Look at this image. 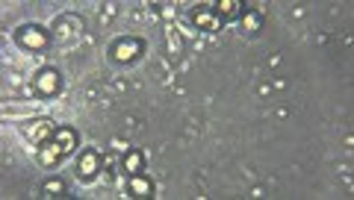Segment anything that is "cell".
<instances>
[{
	"mask_svg": "<svg viewBox=\"0 0 354 200\" xmlns=\"http://www.w3.org/2000/svg\"><path fill=\"white\" fill-rule=\"evenodd\" d=\"M74 150H77V132L71 127H59L48 141L39 144V162L44 168H53L62 159H68Z\"/></svg>",
	"mask_w": 354,
	"mask_h": 200,
	"instance_id": "6da1fadb",
	"label": "cell"
},
{
	"mask_svg": "<svg viewBox=\"0 0 354 200\" xmlns=\"http://www.w3.org/2000/svg\"><path fill=\"white\" fill-rule=\"evenodd\" d=\"M48 41H50L48 30L39 27V24H24V27L15 30V44L24 50H41Z\"/></svg>",
	"mask_w": 354,
	"mask_h": 200,
	"instance_id": "7a4b0ae2",
	"label": "cell"
},
{
	"mask_svg": "<svg viewBox=\"0 0 354 200\" xmlns=\"http://www.w3.org/2000/svg\"><path fill=\"white\" fill-rule=\"evenodd\" d=\"M142 50H145V41L124 36V39L113 41V48H109V57H113L115 62H121V65H127V62H136L142 57Z\"/></svg>",
	"mask_w": 354,
	"mask_h": 200,
	"instance_id": "3957f363",
	"label": "cell"
},
{
	"mask_svg": "<svg viewBox=\"0 0 354 200\" xmlns=\"http://www.w3.org/2000/svg\"><path fill=\"white\" fill-rule=\"evenodd\" d=\"M21 132H24V139L30 144H44L53 132H57V124H53L50 118H32V121H27V124L21 127Z\"/></svg>",
	"mask_w": 354,
	"mask_h": 200,
	"instance_id": "277c9868",
	"label": "cell"
},
{
	"mask_svg": "<svg viewBox=\"0 0 354 200\" xmlns=\"http://www.w3.org/2000/svg\"><path fill=\"white\" fill-rule=\"evenodd\" d=\"M32 88H36V94L41 97H53L62 92V77L57 68H41L36 74V80H32Z\"/></svg>",
	"mask_w": 354,
	"mask_h": 200,
	"instance_id": "5b68a950",
	"label": "cell"
},
{
	"mask_svg": "<svg viewBox=\"0 0 354 200\" xmlns=\"http://www.w3.org/2000/svg\"><path fill=\"white\" fill-rule=\"evenodd\" d=\"M97 171H101V153L97 150H83V157L77 159V177H80L83 183L95 180Z\"/></svg>",
	"mask_w": 354,
	"mask_h": 200,
	"instance_id": "8992f818",
	"label": "cell"
},
{
	"mask_svg": "<svg viewBox=\"0 0 354 200\" xmlns=\"http://www.w3.org/2000/svg\"><path fill=\"white\" fill-rule=\"evenodd\" d=\"M192 21H195V27H201L207 32H216L221 27V18L216 15L213 3H201V6H198L195 12H192Z\"/></svg>",
	"mask_w": 354,
	"mask_h": 200,
	"instance_id": "52a82bcc",
	"label": "cell"
},
{
	"mask_svg": "<svg viewBox=\"0 0 354 200\" xmlns=\"http://www.w3.org/2000/svg\"><path fill=\"white\" fill-rule=\"evenodd\" d=\"M127 194L133 200H148V197H153V180H148L145 174H133L130 183H127Z\"/></svg>",
	"mask_w": 354,
	"mask_h": 200,
	"instance_id": "ba28073f",
	"label": "cell"
},
{
	"mask_svg": "<svg viewBox=\"0 0 354 200\" xmlns=\"http://www.w3.org/2000/svg\"><path fill=\"white\" fill-rule=\"evenodd\" d=\"M213 9H216V15L221 18V24L245 15V3H242V0H218V3H213Z\"/></svg>",
	"mask_w": 354,
	"mask_h": 200,
	"instance_id": "9c48e42d",
	"label": "cell"
},
{
	"mask_svg": "<svg viewBox=\"0 0 354 200\" xmlns=\"http://www.w3.org/2000/svg\"><path fill=\"white\" fill-rule=\"evenodd\" d=\"M121 168H124V174L127 177H133V174H142V153L133 148V150H127L124 157H121Z\"/></svg>",
	"mask_w": 354,
	"mask_h": 200,
	"instance_id": "30bf717a",
	"label": "cell"
},
{
	"mask_svg": "<svg viewBox=\"0 0 354 200\" xmlns=\"http://www.w3.org/2000/svg\"><path fill=\"white\" fill-rule=\"evenodd\" d=\"M239 21H242V32H245V36H257V32H260V24H263V21H260V15L254 12V9H248V12L242 15Z\"/></svg>",
	"mask_w": 354,
	"mask_h": 200,
	"instance_id": "8fae6325",
	"label": "cell"
},
{
	"mask_svg": "<svg viewBox=\"0 0 354 200\" xmlns=\"http://www.w3.org/2000/svg\"><path fill=\"white\" fill-rule=\"evenodd\" d=\"M62 194H65V183L59 177H53V180H48L41 186V197H62Z\"/></svg>",
	"mask_w": 354,
	"mask_h": 200,
	"instance_id": "7c38bea8",
	"label": "cell"
}]
</instances>
